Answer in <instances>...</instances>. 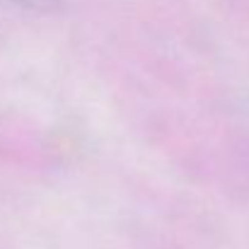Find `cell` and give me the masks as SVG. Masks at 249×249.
<instances>
[{
  "instance_id": "cell-1",
  "label": "cell",
  "mask_w": 249,
  "mask_h": 249,
  "mask_svg": "<svg viewBox=\"0 0 249 249\" xmlns=\"http://www.w3.org/2000/svg\"><path fill=\"white\" fill-rule=\"evenodd\" d=\"M17 2H24V5H32V7H44V5H51L53 0H17Z\"/></svg>"
}]
</instances>
